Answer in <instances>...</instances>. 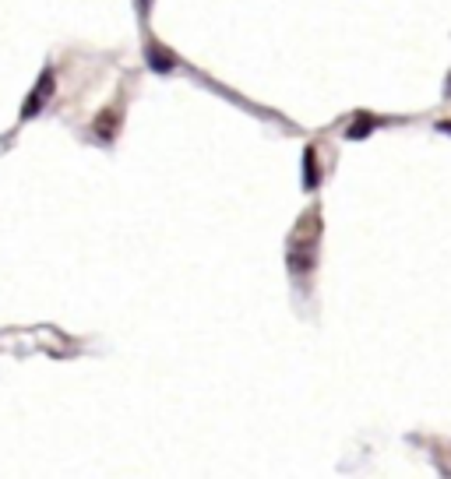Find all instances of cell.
<instances>
[{
	"label": "cell",
	"mask_w": 451,
	"mask_h": 479,
	"mask_svg": "<svg viewBox=\"0 0 451 479\" xmlns=\"http://www.w3.org/2000/svg\"><path fill=\"white\" fill-rule=\"evenodd\" d=\"M148 67L152 71H159V74H166V71H173L176 67V57L169 53V50H162V46H148Z\"/></svg>",
	"instance_id": "obj_4"
},
{
	"label": "cell",
	"mask_w": 451,
	"mask_h": 479,
	"mask_svg": "<svg viewBox=\"0 0 451 479\" xmlns=\"http://www.w3.org/2000/svg\"><path fill=\"white\" fill-rule=\"evenodd\" d=\"M374 124H377V120H374L370 113H360V117H356V120L349 124V131H346V138H349V141H360V138H367V134L374 131Z\"/></svg>",
	"instance_id": "obj_5"
},
{
	"label": "cell",
	"mask_w": 451,
	"mask_h": 479,
	"mask_svg": "<svg viewBox=\"0 0 451 479\" xmlns=\"http://www.w3.org/2000/svg\"><path fill=\"white\" fill-rule=\"evenodd\" d=\"M318 240H321V218H318V211H307L296 222V232L289 236V251H286V265H289V275L296 282H303L314 272Z\"/></svg>",
	"instance_id": "obj_1"
},
{
	"label": "cell",
	"mask_w": 451,
	"mask_h": 479,
	"mask_svg": "<svg viewBox=\"0 0 451 479\" xmlns=\"http://www.w3.org/2000/svg\"><path fill=\"white\" fill-rule=\"evenodd\" d=\"M321 183V166H318V148H303V187L314 190Z\"/></svg>",
	"instance_id": "obj_3"
},
{
	"label": "cell",
	"mask_w": 451,
	"mask_h": 479,
	"mask_svg": "<svg viewBox=\"0 0 451 479\" xmlns=\"http://www.w3.org/2000/svg\"><path fill=\"white\" fill-rule=\"evenodd\" d=\"M50 99H53V71H43L39 81H36V88H32V96H29L25 106H22V120H32Z\"/></svg>",
	"instance_id": "obj_2"
},
{
	"label": "cell",
	"mask_w": 451,
	"mask_h": 479,
	"mask_svg": "<svg viewBox=\"0 0 451 479\" xmlns=\"http://www.w3.org/2000/svg\"><path fill=\"white\" fill-rule=\"evenodd\" d=\"M117 124H120V117H117L113 110H106V113H99V120H96V134H99L103 141H110V138L117 134Z\"/></svg>",
	"instance_id": "obj_6"
}]
</instances>
